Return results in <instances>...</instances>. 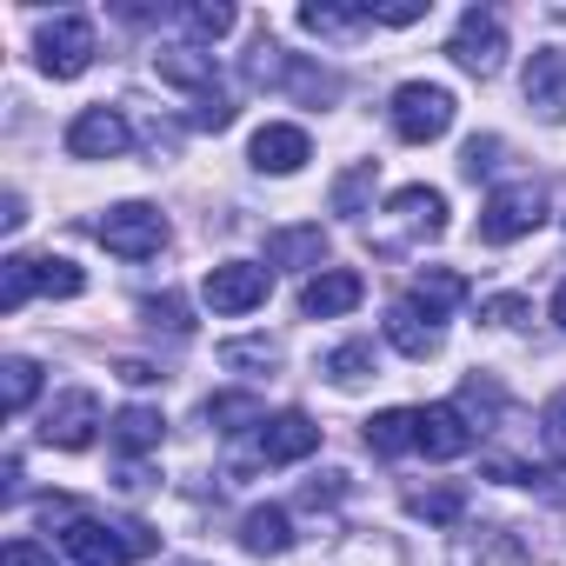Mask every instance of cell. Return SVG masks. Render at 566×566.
Returning a JSON list of instances; mask_svg holds the SVG:
<instances>
[{
  "mask_svg": "<svg viewBox=\"0 0 566 566\" xmlns=\"http://www.w3.org/2000/svg\"><path fill=\"white\" fill-rule=\"evenodd\" d=\"M413 21H427L420 0H400V8H374V28H413Z\"/></svg>",
  "mask_w": 566,
  "mask_h": 566,
  "instance_id": "38",
  "label": "cell"
},
{
  "mask_svg": "<svg viewBox=\"0 0 566 566\" xmlns=\"http://www.w3.org/2000/svg\"><path fill=\"white\" fill-rule=\"evenodd\" d=\"M314 447H321V427H314L301 407L273 413V420L260 427V460H266V467H294V460H307Z\"/></svg>",
  "mask_w": 566,
  "mask_h": 566,
  "instance_id": "10",
  "label": "cell"
},
{
  "mask_svg": "<svg viewBox=\"0 0 566 566\" xmlns=\"http://www.w3.org/2000/svg\"><path fill=\"white\" fill-rule=\"evenodd\" d=\"M220 360H227V367H273L280 354H273V340H227Z\"/></svg>",
  "mask_w": 566,
  "mask_h": 566,
  "instance_id": "34",
  "label": "cell"
},
{
  "mask_svg": "<svg viewBox=\"0 0 566 566\" xmlns=\"http://www.w3.org/2000/svg\"><path fill=\"white\" fill-rule=\"evenodd\" d=\"M453 127V94L440 87V81H407L400 94H394V134L407 140V147H427V140H440Z\"/></svg>",
  "mask_w": 566,
  "mask_h": 566,
  "instance_id": "4",
  "label": "cell"
},
{
  "mask_svg": "<svg viewBox=\"0 0 566 566\" xmlns=\"http://www.w3.org/2000/svg\"><path fill=\"white\" fill-rule=\"evenodd\" d=\"M539 447H546V460H559V467H566V387L539 407Z\"/></svg>",
  "mask_w": 566,
  "mask_h": 566,
  "instance_id": "30",
  "label": "cell"
},
{
  "mask_svg": "<svg viewBox=\"0 0 566 566\" xmlns=\"http://www.w3.org/2000/svg\"><path fill=\"white\" fill-rule=\"evenodd\" d=\"M387 213L400 220V233H427V240L447 233V193H440V187H400V193L387 200Z\"/></svg>",
  "mask_w": 566,
  "mask_h": 566,
  "instance_id": "14",
  "label": "cell"
},
{
  "mask_svg": "<svg viewBox=\"0 0 566 566\" xmlns=\"http://www.w3.org/2000/svg\"><path fill=\"white\" fill-rule=\"evenodd\" d=\"M301 28L307 34H321V41H354V34H367L374 28V8H301Z\"/></svg>",
  "mask_w": 566,
  "mask_h": 566,
  "instance_id": "21",
  "label": "cell"
},
{
  "mask_svg": "<svg viewBox=\"0 0 566 566\" xmlns=\"http://www.w3.org/2000/svg\"><path fill=\"white\" fill-rule=\"evenodd\" d=\"M387 340L407 354V360H433L440 354V327L413 307V301H400V307H387Z\"/></svg>",
  "mask_w": 566,
  "mask_h": 566,
  "instance_id": "16",
  "label": "cell"
},
{
  "mask_svg": "<svg viewBox=\"0 0 566 566\" xmlns=\"http://www.w3.org/2000/svg\"><path fill=\"white\" fill-rule=\"evenodd\" d=\"M160 433H167V420L154 407H120L114 413V447L120 453H147V447H160Z\"/></svg>",
  "mask_w": 566,
  "mask_h": 566,
  "instance_id": "22",
  "label": "cell"
},
{
  "mask_svg": "<svg viewBox=\"0 0 566 566\" xmlns=\"http://www.w3.org/2000/svg\"><path fill=\"white\" fill-rule=\"evenodd\" d=\"M154 74L160 81H174V87H213V61L207 54H193V48H167V54H154Z\"/></svg>",
  "mask_w": 566,
  "mask_h": 566,
  "instance_id": "23",
  "label": "cell"
},
{
  "mask_svg": "<svg viewBox=\"0 0 566 566\" xmlns=\"http://www.w3.org/2000/svg\"><path fill=\"white\" fill-rule=\"evenodd\" d=\"M180 21H187V34H200V41H220V34H233L240 14H233V8H187Z\"/></svg>",
  "mask_w": 566,
  "mask_h": 566,
  "instance_id": "31",
  "label": "cell"
},
{
  "mask_svg": "<svg viewBox=\"0 0 566 566\" xmlns=\"http://www.w3.org/2000/svg\"><path fill=\"white\" fill-rule=\"evenodd\" d=\"M321 374H327L334 387H360V380L374 374V340H347V347H334V354L321 360Z\"/></svg>",
  "mask_w": 566,
  "mask_h": 566,
  "instance_id": "25",
  "label": "cell"
},
{
  "mask_svg": "<svg viewBox=\"0 0 566 566\" xmlns=\"http://www.w3.org/2000/svg\"><path fill=\"white\" fill-rule=\"evenodd\" d=\"M480 314H486L493 327H526V321H533V301H520V294H493V301H480Z\"/></svg>",
  "mask_w": 566,
  "mask_h": 566,
  "instance_id": "33",
  "label": "cell"
},
{
  "mask_svg": "<svg viewBox=\"0 0 566 566\" xmlns=\"http://www.w3.org/2000/svg\"><path fill=\"white\" fill-rule=\"evenodd\" d=\"M207 420H213L220 433H240V427H266V407H260L253 394H213V400H207Z\"/></svg>",
  "mask_w": 566,
  "mask_h": 566,
  "instance_id": "26",
  "label": "cell"
},
{
  "mask_svg": "<svg viewBox=\"0 0 566 566\" xmlns=\"http://www.w3.org/2000/svg\"><path fill=\"white\" fill-rule=\"evenodd\" d=\"M407 506H413V520H427V526H453V520L467 513V493H460V486H433V493H413Z\"/></svg>",
  "mask_w": 566,
  "mask_h": 566,
  "instance_id": "28",
  "label": "cell"
},
{
  "mask_svg": "<svg viewBox=\"0 0 566 566\" xmlns=\"http://www.w3.org/2000/svg\"><path fill=\"white\" fill-rule=\"evenodd\" d=\"M134 147V134H127V120L114 114V107H87V114H74V127H67V154L74 160H120Z\"/></svg>",
  "mask_w": 566,
  "mask_h": 566,
  "instance_id": "9",
  "label": "cell"
},
{
  "mask_svg": "<svg viewBox=\"0 0 566 566\" xmlns=\"http://www.w3.org/2000/svg\"><path fill=\"white\" fill-rule=\"evenodd\" d=\"M34 54H41V74H48V81H74V74H87V67H94V21H81V14L48 21L41 41H34Z\"/></svg>",
  "mask_w": 566,
  "mask_h": 566,
  "instance_id": "6",
  "label": "cell"
},
{
  "mask_svg": "<svg viewBox=\"0 0 566 566\" xmlns=\"http://www.w3.org/2000/svg\"><path fill=\"white\" fill-rule=\"evenodd\" d=\"M360 294H367V280L347 273V266H334V273H314L307 287H301V314L307 321H334V314H354Z\"/></svg>",
  "mask_w": 566,
  "mask_h": 566,
  "instance_id": "11",
  "label": "cell"
},
{
  "mask_svg": "<svg viewBox=\"0 0 566 566\" xmlns=\"http://www.w3.org/2000/svg\"><path fill=\"white\" fill-rule=\"evenodd\" d=\"M193 127H207V134H220V127H233V101H227L220 87H207V94L193 101Z\"/></svg>",
  "mask_w": 566,
  "mask_h": 566,
  "instance_id": "32",
  "label": "cell"
},
{
  "mask_svg": "<svg viewBox=\"0 0 566 566\" xmlns=\"http://www.w3.org/2000/svg\"><path fill=\"white\" fill-rule=\"evenodd\" d=\"M160 539L147 533V526H101V520H74L67 526V553L81 559V566H134V559H147Z\"/></svg>",
  "mask_w": 566,
  "mask_h": 566,
  "instance_id": "1",
  "label": "cell"
},
{
  "mask_svg": "<svg viewBox=\"0 0 566 566\" xmlns=\"http://www.w3.org/2000/svg\"><path fill=\"white\" fill-rule=\"evenodd\" d=\"M526 107H539L553 120L566 114V48H546L526 61Z\"/></svg>",
  "mask_w": 566,
  "mask_h": 566,
  "instance_id": "15",
  "label": "cell"
},
{
  "mask_svg": "<svg viewBox=\"0 0 566 566\" xmlns=\"http://www.w3.org/2000/svg\"><path fill=\"white\" fill-rule=\"evenodd\" d=\"M94 433H101V400H94L87 387H67V394L48 407V420H41V440H48V447H67V453L94 447Z\"/></svg>",
  "mask_w": 566,
  "mask_h": 566,
  "instance_id": "8",
  "label": "cell"
},
{
  "mask_svg": "<svg viewBox=\"0 0 566 566\" xmlns=\"http://www.w3.org/2000/svg\"><path fill=\"white\" fill-rule=\"evenodd\" d=\"M28 294H34V260H28V253H14L8 266H0V307L21 314V307H28Z\"/></svg>",
  "mask_w": 566,
  "mask_h": 566,
  "instance_id": "29",
  "label": "cell"
},
{
  "mask_svg": "<svg viewBox=\"0 0 566 566\" xmlns=\"http://www.w3.org/2000/svg\"><path fill=\"white\" fill-rule=\"evenodd\" d=\"M447 54H453L467 74L493 81V74H500V61H506V28H500V14L467 8V14H460V28H453V41H447Z\"/></svg>",
  "mask_w": 566,
  "mask_h": 566,
  "instance_id": "7",
  "label": "cell"
},
{
  "mask_svg": "<svg viewBox=\"0 0 566 566\" xmlns=\"http://www.w3.org/2000/svg\"><path fill=\"white\" fill-rule=\"evenodd\" d=\"M467 447H473V420H467L453 400L420 407V453H427V460H460Z\"/></svg>",
  "mask_w": 566,
  "mask_h": 566,
  "instance_id": "13",
  "label": "cell"
},
{
  "mask_svg": "<svg viewBox=\"0 0 566 566\" xmlns=\"http://www.w3.org/2000/svg\"><path fill=\"white\" fill-rule=\"evenodd\" d=\"M240 546H247V553H287V546H294L287 506H253V513L240 520Z\"/></svg>",
  "mask_w": 566,
  "mask_h": 566,
  "instance_id": "18",
  "label": "cell"
},
{
  "mask_svg": "<svg viewBox=\"0 0 566 566\" xmlns=\"http://www.w3.org/2000/svg\"><path fill=\"white\" fill-rule=\"evenodd\" d=\"M147 321H154V327H174V334H187V327H193V321H187V307H180L174 294H167V301H147Z\"/></svg>",
  "mask_w": 566,
  "mask_h": 566,
  "instance_id": "37",
  "label": "cell"
},
{
  "mask_svg": "<svg viewBox=\"0 0 566 566\" xmlns=\"http://www.w3.org/2000/svg\"><path fill=\"white\" fill-rule=\"evenodd\" d=\"M539 220H546V193H539L533 180H513V187H493V200L480 207V240H486V247H513V240H526Z\"/></svg>",
  "mask_w": 566,
  "mask_h": 566,
  "instance_id": "2",
  "label": "cell"
},
{
  "mask_svg": "<svg viewBox=\"0 0 566 566\" xmlns=\"http://www.w3.org/2000/svg\"><path fill=\"white\" fill-rule=\"evenodd\" d=\"M307 154H314L307 127H287V120H266V127L253 134V167H260V174H301V167H307Z\"/></svg>",
  "mask_w": 566,
  "mask_h": 566,
  "instance_id": "12",
  "label": "cell"
},
{
  "mask_svg": "<svg viewBox=\"0 0 566 566\" xmlns=\"http://www.w3.org/2000/svg\"><path fill=\"white\" fill-rule=\"evenodd\" d=\"M34 394H41V367L14 354L8 367H0V407H8V413H28V407H34Z\"/></svg>",
  "mask_w": 566,
  "mask_h": 566,
  "instance_id": "24",
  "label": "cell"
},
{
  "mask_svg": "<svg viewBox=\"0 0 566 566\" xmlns=\"http://www.w3.org/2000/svg\"><path fill=\"white\" fill-rule=\"evenodd\" d=\"M266 260L273 266H321L327 260V233L321 227H280V233H266Z\"/></svg>",
  "mask_w": 566,
  "mask_h": 566,
  "instance_id": "19",
  "label": "cell"
},
{
  "mask_svg": "<svg viewBox=\"0 0 566 566\" xmlns=\"http://www.w3.org/2000/svg\"><path fill=\"white\" fill-rule=\"evenodd\" d=\"M367 187H374V160H360V167H354V174H347V180H340V187H334V207H340V213H354V207H360V193H367Z\"/></svg>",
  "mask_w": 566,
  "mask_h": 566,
  "instance_id": "35",
  "label": "cell"
},
{
  "mask_svg": "<svg viewBox=\"0 0 566 566\" xmlns=\"http://www.w3.org/2000/svg\"><path fill=\"white\" fill-rule=\"evenodd\" d=\"M0 566H54V553H41L34 539H14L8 553H0Z\"/></svg>",
  "mask_w": 566,
  "mask_h": 566,
  "instance_id": "39",
  "label": "cell"
},
{
  "mask_svg": "<svg viewBox=\"0 0 566 566\" xmlns=\"http://www.w3.org/2000/svg\"><path fill=\"white\" fill-rule=\"evenodd\" d=\"M367 447H374L380 460L413 453V447H420V407H387V413H374V420H367Z\"/></svg>",
  "mask_w": 566,
  "mask_h": 566,
  "instance_id": "17",
  "label": "cell"
},
{
  "mask_svg": "<svg viewBox=\"0 0 566 566\" xmlns=\"http://www.w3.org/2000/svg\"><path fill=\"white\" fill-rule=\"evenodd\" d=\"M553 321H559V327H566V287H559V294H553Z\"/></svg>",
  "mask_w": 566,
  "mask_h": 566,
  "instance_id": "41",
  "label": "cell"
},
{
  "mask_svg": "<svg viewBox=\"0 0 566 566\" xmlns=\"http://www.w3.org/2000/svg\"><path fill=\"white\" fill-rule=\"evenodd\" d=\"M94 233H101V247L120 253V260H147V253L167 247V220H160V207H147V200H120V207H107V213L94 220Z\"/></svg>",
  "mask_w": 566,
  "mask_h": 566,
  "instance_id": "3",
  "label": "cell"
},
{
  "mask_svg": "<svg viewBox=\"0 0 566 566\" xmlns=\"http://www.w3.org/2000/svg\"><path fill=\"white\" fill-rule=\"evenodd\" d=\"M200 294H207L213 314H253V307L273 294V266H260V260H220V266L200 280Z\"/></svg>",
  "mask_w": 566,
  "mask_h": 566,
  "instance_id": "5",
  "label": "cell"
},
{
  "mask_svg": "<svg viewBox=\"0 0 566 566\" xmlns=\"http://www.w3.org/2000/svg\"><path fill=\"white\" fill-rule=\"evenodd\" d=\"M120 380H127V387H154V380H160V374H154V367H147V360H120Z\"/></svg>",
  "mask_w": 566,
  "mask_h": 566,
  "instance_id": "40",
  "label": "cell"
},
{
  "mask_svg": "<svg viewBox=\"0 0 566 566\" xmlns=\"http://www.w3.org/2000/svg\"><path fill=\"white\" fill-rule=\"evenodd\" d=\"M493 154H500V140H493V134H486V140H467V154H460V174H467V180H480V174L493 167Z\"/></svg>",
  "mask_w": 566,
  "mask_h": 566,
  "instance_id": "36",
  "label": "cell"
},
{
  "mask_svg": "<svg viewBox=\"0 0 566 566\" xmlns=\"http://www.w3.org/2000/svg\"><path fill=\"white\" fill-rule=\"evenodd\" d=\"M34 294H48V301H74V294H87V273H81L74 260H34Z\"/></svg>",
  "mask_w": 566,
  "mask_h": 566,
  "instance_id": "27",
  "label": "cell"
},
{
  "mask_svg": "<svg viewBox=\"0 0 566 566\" xmlns=\"http://www.w3.org/2000/svg\"><path fill=\"white\" fill-rule=\"evenodd\" d=\"M427 321H440V314H453L460 301H467V280L460 273H447V266H427L420 280H413V294H407Z\"/></svg>",
  "mask_w": 566,
  "mask_h": 566,
  "instance_id": "20",
  "label": "cell"
}]
</instances>
